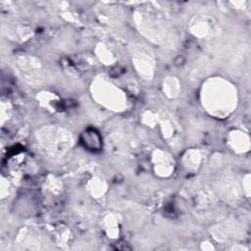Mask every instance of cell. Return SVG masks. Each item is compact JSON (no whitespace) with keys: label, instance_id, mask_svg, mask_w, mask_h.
<instances>
[{"label":"cell","instance_id":"cell-1","mask_svg":"<svg viewBox=\"0 0 251 251\" xmlns=\"http://www.w3.org/2000/svg\"><path fill=\"white\" fill-rule=\"evenodd\" d=\"M81 143L91 151H98L102 146V139L95 129L86 130L81 136Z\"/></svg>","mask_w":251,"mask_h":251}]
</instances>
